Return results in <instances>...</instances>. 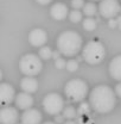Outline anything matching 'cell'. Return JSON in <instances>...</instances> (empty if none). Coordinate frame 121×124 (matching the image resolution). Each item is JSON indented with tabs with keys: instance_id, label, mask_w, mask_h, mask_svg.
<instances>
[{
	"instance_id": "6da1fadb",
	"label": "cell",
	"mask_w": 121,
	"mask_h": 124,
	"mask_svg": "<svg viewBox=\"0 0 121 124\" xmlns=\"http://www.w3.org/2000/svg\"><path fill=\"white\" fill-rule=\"evenodd\" d=\"M116 93L106 85L96 86L89 95V104L99 113H108L116 105Z\"/></svg>"
},
{
	"instance_id": "7a4b0ae2",
	"label": "cell",
	"mask_w": 121,
	"mask_h": 124,
	"mask_svg": "<svg viewBox=\"0 0 121 124\" xmlns=\"http://www.w3.org/2000/svg\"><path fill=\"white\" fill-rule=\"evenodd\" d=\"M82 46H83L82 37L80 36V33L73 30H67L62 32L56 42V46L60 51V54L68 57L77 55L82 49Z\"/></svg>"
},
{
	"instance_id": "3957f363",
	"label": "cell",
	"mask_w": 121,
	"mask_h": 124,
	"mask_svg": "<svg viewBox=\"0 0 121 124\" xmlns=\"http://www.w3.org/2000/svg\"><path fill=\"white\" fill-rule=\"evenodd\" d=\"M82 56L89 64H99L106 56V48L99 41H90L82 49Z\"/></svg>"
},
{
	"instance_id": "277c9868",
	"label": "cell",
	"mask_w": 121,
	"mask_h": 124,
	"mask_svg": "<svg viewBox=\"0 0 121 124\" xmlns=\"http://www.w3.org/2000/svg\"><path fill=\"white\" fill-rule=\"evenodd\" d=\"M64 93L73 101H82L88 94V85L81 79H73L65 84Z\"/></svg>"
},
{
	"instance_id": "5b68a950",
	"label": "cell",
	"mask_w": 121,
	"mask_h": 124,
	"mask_svg": "<svg viewBox=\"0 0 121 124\" xmlns=\"http://www.w3.org/2000/svg\"><path fill=\"white\" fill-rule=\"evenodd\" d=\"M43 68L42 59L34 54H26L19 61V69L26 77H36Z\"/></svg>"
},
{
	"instance_id": "8992f818",
	"label": "cell",
	"mask_w": 121,
	"mask_h": 124,
	"mask_svg": "<svg viewBox=\"0 0 121 124\" xmlns=\"http://www.w3.org/2000/svg\"><path fill=\"white\" fill-rule=\"evenodd\" d=\"M43 108L46 113L56 116L64 110V99L57 93H49L43 99Z\"/></svg>"
},
{
	"instance_id": "52a82bcc",
	"label": "cell",
	"mask_w": 121,
	"mask_h": 124,
	"mask_svg": "<svg viewBox=\"0 0 121 124\" xmlns=\"http://www.w3.org/2000/svg\"><path fill=\"white\" fill-rule=\"evenodd\" d=\"M121 11L120 2L118 0H101L99 5V12L106 19H112Z\"/></svg>"
},
{
	"instance_id": "ba28073f",
	"label": "cell",
	"mask_w": 121,
	"mask_h": 124,
	"mask_svg": "<svg viewBox=\"0 0 121 124\" xmlns=\"http://www.w3.org/2000/svg\"><path fill=\"white\" fill-rule=\"evenodd\" d=\"M47 41V33L43 29H33L29 33V42L32 46L42 48Z\"/></svg>"
},
{
	"instance_id": "9c48e42d",
	"label": "cell",
	"mask_w": 121,
	"mask_h": 124,
	"mask_svg": "<svg viewBox=\"0 0 121 124\" xmlns=\"http://www.w3.org/2000/svg\"><path fill=\"white\" fill-rule=\"evenodd\" d=\"M15 99V91L12 85L2 82L0 85V101L2 105H10Z\"/></svg>"
},
{
	"instance_id": "30bf717a",
	"label": "cell",
	"mask_w": 121,
	"mask_h": 124,
	"mask_svg": "<svg viewBox=\"0 0 121 124\" xmlns=\"http://www.w3.org/2000/svg\"><path fill=\"white\" fill-rule=\"evenodd\" d=\"M19 115L15 108L5 106L0 111V122L1 124H15L18 122Z\"/></svg>"
},
{
	"instance_id": "8fae6325",
	"label": "cell",
	"mask_w": 121,
	"mask_h": 124,
	"mask_svg": "<svg viewBox=\"0 0 121 124\" xmlns=\"http://www.w3.org/2000/svg\"><path fill=\"white\" fill-rule=\"evenodd\" d=\"M42 122V113L36 108L24 110L21 115V124H40Z\"/></svg>"
},
{
	"instance_id": "7c38bea8",
	"label": "cell",
	"mask_w": 121,
	"mask_h": 124,
	"mask_svg": "<svg viewBox=\"0 0 121 124\" xmlns=\"http://www.w3.org/2000/svg\"><path fill=\"white\" fill-rule=\"evenodd\" d=\"M50 16L55 20H64L67 16H69V8L63 2H56L50 8Z\"/></svg>"
},
{
	"instance_id": "4fadbf2b",
	"label": "cell",
	"mask_w": 121,
	"mask_h": 124,
	"mask_svg": "<svg viewBox=\"0 0 121 124\" xmlns=\"http://www.w3.org/2000/svg\"><path fill=\"white\" fill-rule=\"evenodd\" d=\"M15 105L20 110H27L33 105V98L31 97V93L21 92L15 95Z\"/></svg>"
},
{
	"instance_id": "5bb4252c",
	"label": "cell",
	"mask_w": 121,
	"mask_h": 124,
	"mask_svg": "<svg viewBox=\"0 0 121 124\" xmlns=\"http://www.w3.org/2000/svg\"><path fill=\"white\" fill-rule=\"evenodd\" d=\"M110 77L118 81H121V55L115 56L109 63Z\"/></svg>"
},
{
	"instance_id": "9a60e30c",
	"label": "cell",
	"mask_w": 121,
	"mask_h": 124,
	"mask_svg": "<svg viewBox=\"0 0 121 124\" xmlns=\"http://www.w3.org/2000/svg\"><path fill=\"white\" fill-rule=\"evenodd\" d=\"M20 87L24 92L34 93L38 90V81L33 77H26L20 81Z\"/></svg>"
},
{
	"instance_id": "2e32d148",
	"label": "cell",
	"mask_w": 121,
	"mask_h": 124,
	"mask_svg": "<svg viewBox=\"0 0 121 124\" xmlns=\"http://www.w3.org/2000/svg\"><path fill=\"white\" fill-rule=\"evenodd\" d=\"M96 11H97V7L93 2H87L83 6V13L87 16V17H93V16L96 13Z\"/></svg>"
},
{
	"instance_id": "e0dca14e",
	"label": "cell",
	"mask_w": 121,
	"mask_h": 124,
	"mask_svg": "<svg viewBox=\"0 0 121 124\" xmlns=\"http://www.w3.org/2000/svg\"><path fill=\"white\" fill-rule=\"evenodd\" d=\"M38 55H39V57L43 59V60H50V59L52 57V55H54V51H52L51 48H49V46H42V48L39 49Z\"/></svg>"
},
{
	"instance_id": "ac0fdd59",
	"label": "cell",
	"mask_w": 121,
	"mask_h": 124,
	"mask_svg": "<svg viewBox=\"0 0 121 124\" xmlns=\"http://www.w3.org/2000/svg\"><path fill=\"white\" fill-rule=\"evenodd\" d=\"M96 26H97V23H96V20H95L94 18H91V17H88V18H86V19L83 20V28L87 31L95 30Z\"/></svg>"
},
{
	"instance_id": "d6986e66",
	"label": "cell",
	"mask_w": 121,
	"mask_h": 124,
	"mask_svg": "<svg viewBox=\"0 0 121 124\" xmlns=\"http://www.w3.org/2000/svg\"><path fill=\"white\" fill-rule=\"evenodd\" d=\"M63 117L67 119H73L76 117V110L73 106H67L63 110Z\"/></svg>"
},
{
	"instance_id": "ffe728a7",
	"label": "cell",
	"mask_w": 121,
	"mask_h": 124,
	"mask_svg": "<svg viewBox=\"0 0 121 124\" xmlns=\"http://www.w3.org/2000/svg\"><path fill=\"white\" fill-rule=\"evenodd\" d=\"M82 17H83L82 12L78 11V10H75V8L69 13V19H70L73 23H78V22H81V20H82Z\"/></svg>"
},
{
	"instance_id": "44dd1931",
	"label": "cell",
	"mask_w": 121,
	"mask_h": 124,
	"mask_svg": "<svg viewBox=\"0 0 121 124\" xmlns=\"http://www.w3.org/2000/svg\"><path fill=\"white\" fill-rule=\"evenodd\" d=\"M77 68H78V62L76 60H69L67 62V69L69 72H75L77 70Z\"/></svg>"
},
{
	"instance_id": "7402d4cb",
	"label": "cell",
	"mask_w": 121,
	"mask_h": 124,
	"mask_svg": "<svg viewBox=\"0 0 121 124\" xmlns=\"http://www.w3.org/2000/svg\"><path fill=\"white\" fill-rule=\"evenodd\" d=\"M71 6L75 10H80L81 7L84 6V0H71Z\"/></svg>"
},
{
	"instance_id": "603a6c76",
	"label": "cell",
	"mask_w": 121,
	"mask_h": 124,
	"mask_svg": "<svg viewBox=\"0 0 121 124\" xmlns=\"http://www.w3.org/2000/svg\"><path fill=\"white\" fill-rule=\"evenodd\" d=\"M55 67L56 68H58V69H63V68H65L67 67V62L64 59H57L56 61H55Z\"/></svg>"
},
{
	"instance_id": "cb8c5ba5",
	"label": "cell",
	"mask_w": 121,
	"mask_h": 124,
	"mask_svg": "<svg viewBox=\"0 0 121 124\" xmlns=\"http://www.w3.org/2000/svg\"><path fill=\"white\" fill-rule=\"evenodd\" d=\"M115 93H116L118 97H120L121 98V81L115 86Z\"/></svg>"
},
{
	"instance_id": "d4e9b609",
	"label": "cell",
	"mask_w": 121,
	"mask_h": 124,
	"mask_svg": "<svg viewBox=\"0 0 121 124\" xmlns=\"http://www.w3.org/2000/svg\"><path fill=\"white\" fill-rule=\"evenodd\" d=\"M38 4H40V5H47V4H50L52 0H36Z\"/></svg>"
},
{
	"instance_id": "484cf974",
	"label": "cell",
	"mask_w": 121,
	"mask_h": 124,
	"mask_svg": "<svg viewBox=\"0 0 121 124\" xmlns=\"http://www.w3.org/2000/svg\"><path fill=\"white\" fill-rule=\"evenodd\" d=\"M60 50H57V51H54L52 57H54L55 60H57V59H60Z\"/></svg>"
},
{
	"instance_id": "4316f807",
	"label": "cell",
	"mask_w": 121,
	"mask_h": 124,
	"mask_svg": "<svg viewBox=\"0 0 121 124\" xmlns=\"http://www.w3.org/2000/svg\"><path fill=\"white\" fill-rule=\"evenodd\" d=\"M63 124H77V123H76V122H74V121H71V119H69V121L64 122Z\"/></svg>"
},
{
	"instance_id": "83f0119b",
	"label": "cell",
	"mask_w": 121,
	"mask_h": 124,
	"mask_svg": "<svg viewBox=\"0 0 121 124\" xmlns=\"http://www.w3.org/2000/svg\"><path fill=\"white\" fill-rule=\"evenodd\" d=\"M116 22H110V26H116Z\"/></svg>"
},
{
	"instance_id": "f1b7e54d",
	"label": "cell",
	"mask_w": 121,
	"mask_h": 124,
	"mask_svg": "<svg viewBox=\"0 0 121 124\" xmlns=\"http://www.w3.org/2000/svg\"><path fill=\"white\" fill-rule=\"evenodd\" d=\"M43 124H56L55 122H45V123H43Z\"/></svg>"
},
{
	"instance_id": "f546056e",
	"label": "cell",
	"mask_w": 121,
	"mask_h": 124,
	"mask_svg": "<svg viewBox=\"0 0 121 124\" xmlns=\"http://www.w3.org/2000/svg\"><path fill=\"white\" fill-rule=\"evenodd\" d=\"M118 23L121 25V17H119V19H118Z\"/></svg>"
},
{
	"instance_id": "4dcf8cb0",
	"label": "cell",
	"mask_w": 121,
	"mask_h": 124,
	"mask_svg": "<svg viewBox=\"0 0 121 124\" xmlns=\"http://www.w3.org/2000/svg\"><path fill=\"white\" fill-rule=\"evenodd\" d=\"M91 1H99V0H91Z\"/></svg>"
}]
</instances>
